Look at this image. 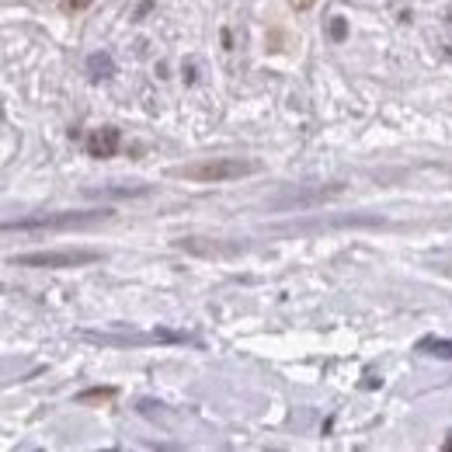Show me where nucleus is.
Instances as JSON below:
<instances>
[{
  "label": "nucleus",
  "mask_w": 452,
  "mask_h": 452,
  "mask_svg": "<svg viewBox=\"0 0 452 452\" xmlns=\"http://www.w3.org/2000/svg\"><path fill=\"white\" fill-rule=\"evenodd\" d=\"M115 397V386H97V390H84L77 393V404H104Z\"/></svg>",
  "instance_id": "6e6552de"
},
{
  "label": "nucleus",
  "mask_w": 452,
  "mask_h": 452,
  "mask_svg": "<svg viewBox=\"0 0 452 452\" xmlns=\"http://www.w3.org/2000/svg\"><path fill=\"white\" fill-rule=\"evenodd\" d=\"M88 4H90V0H70V11H84Z\"/></svg>",
  "instance_id": "ddd939ff"
},
{
  "label": "nucleus",
  "mask_w": 452,
  "mask_h": 452,
  "mask_svg": "<svg viewBox=\"0 0 452 452\" xmlns=\"http://www.w3.org/2000/svg\"><path fill=\"white\" fill-rule=\"evenodd\" d=\"M289 4H292V11H299V14L313 7V0H289Z\"/></svg>",
  "instance_id": "f8f14e48"
},
{
  "label": "nucleus",
  "mask_w": 452,
  "mask_h": 452,
  "mask_svg": "<svg viewBox=\"0 0 452 452\" xmlns=\"http://www.w3.org/2000/svg\"><path fill=\"white\" fill-rule=\"evenodd\" d=\"M341 195V188H313V191H292V195H278L271 198V209H306V205H317V202H327Z\"/></svg>",
  "instance_id": "39448f33"
},
{
  "label": "nucleus",
  "mask_w": 452,
  "mask_h": 452,
  "mask_svg": "<svg viewBox=\"0 0 452 452\" xmlns=\"http://www.w3.org/2000/svg\"><path fill=\"white\" fill-rule=\"evenodd\" d=\"M258 171H261V164H258V160H244V157H209V160H198V164H181V167H171V178L212 184V181L251 178V174H258Z\"/></svg>",
  "instance_id": "f257e3e1"
},
{
  "label": "nucleus",
  "mask_w": 452,
  "mask_h": 452,
  "mask_svg": "<svg viewBox=\"0 0 452 452\" xmlns=\"http://www.w3.org/2000/svg\"><path fill=\"white\" fill-rule=\"evenodd\" d=\"M11 265L21 268H81V265H94L101 261V251H35V254H14L7 258Z\"/></svg>",
  "instance_id": "7ed1b4c3"
},
{
  "label": "nucleus",
  "mask_w": 452,
  "mask_h": 452,
  "mask_svg": "<svg viewBox=\"0 0 452 452\" xmlns=\"http://www.w3.org/2000/svg\"><path fill=\"white\" fill-rule=\"evenodd\" d=\"M345 35H348L345 18H334V21H331V39H334V42H345Z\"/></svg>",
  "instance_id": "1a4fd4ad"
},
{
  "label": "nucleus",
  "mask_w": 452,
  "mask_h": 452,
  "mask_svg": "<svg viewBox=\"0 0 452 452\" xmlns=\"http://www.w3.org/2000/svg\"><path fill=\"white\" fill-rule=\"evenodd\" d=\"M118 143H122L118 129H115V125H101V129H94V132L88 136V157H94V160H108V157L118 153Z\"/></svg>",
  "instance_id": "20e7f679"
},
{
  "label": "nucleus",
  "mask_w": 452,
  "mask_h": 452,
  "mask_svg": "<svg viewBox=\"0 0 452 452\" xmlns=\"http://www.w3.org/2000/svg\"><path fill=\"white\" fill-rule=\"evenodd\" d=\"M143 191H150V188H101L94 195H143Z\"/></svg>",
  "instance_id": "9d476101"
},
{
  "label": "nucleus",
  "mask_w": 452,
  "mask_h": 452,
  "mask_svg": "<svg viewBox=\"0 0 452 452\" xmlns=\"http://www.w3.org/2000/svg\"><path fill=\"white\" fill-rule=\"evenodd\" d=\"M88 70L94 81H108V77H115V63H111V56L108 53H90L88 56Z\"/></svg>",
  "instance_id": "423d86ee"
},
{
  "label": "nucleus",
  "mask_w": 452,
  "mask_h": 452,
  "mask_svg": "<svg viewBox=\"0 0 452 452\" xmlns=\"http://www.w3.org/2000/svg\"><path fill=\"white\" fill-rule=\"evenodd\" d=\"M150 11H153V0H143V4L136 7V21H143V18H146Z\"/></svg>",
  "instance_id": "9b49d317"
},
{
  "label": "nucleus",
  "mask_w": 452,
  "mask_h": 452,
  "mask_svg": "<svg viewBox=\"0 0 452 452\" xmlns=\"http://www.w3.org/2000/svg\"><path fill=\"white\" fill-rule=\"evenodd\" d=\"M115 212L108 209H84V212H42L18 223H4V233H32V230H88L97 223H108Z\"/></svg>",
  "instance_id": "f03ea898"
},
{
  "label": "nucleus",
  "mask_w": 452,
  "mask_h": 452,
  "mask_svg": "<svg viewBox=\"0 0 452 452\" xmlns=\"http://www.w3.org/2000/svg\"><path fill=\"white\" fill-rule=\"evenodd\" d=\"M446 449H452V439H449V442H446Z\"/></svg>",
  "instance_id": "4468645a"
},
{
  "label": "nucleus",
  "mask_w": 452,
  "mask_h": 452,
  "mask_svg": "<svg viewBox=\"0 0 452 452\" xmlns=\"http://www.w3.org/2000/svg\"><path fill=\"white\" fill-rule=\"evenodd\" d=\"M418 352L439 355V359H452V341H446V338H421L418 341Z\"/></svg>",
  "instance_id": "0eeeda50"
}]
</instances>
